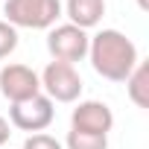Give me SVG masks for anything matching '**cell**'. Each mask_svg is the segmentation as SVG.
Returning a JSON list of instances; mask_svg holds the SVG:
<instances>
[{"label": "cell", "instance_id": "cell-2", "mask_svg": "<svg viewBox=\"0 0 149 149\" xmlns=\"http://www.w3.org/2000/svg\"><path fill=\"white\" fill-rule=\"evenodd\" d=\"M3 15L15 29H53L61 18V0H6Z\"/></svg>", "mask_w": 149, "mask_h": 149}, {"label": "cell", "instance_id": "cell-1", "mask_svg": "<svg viewBox=\"0 0 149 149\" xmlns=\"http://www.w3.org/2000/svg\"><path fill=\"white\" fill-rule=\"evenodd\" d=\"M88 61L108 82H126L129 73L137 67L140 56L134 41L120 29H100L88 41Z\"/></svg>", "mask_w": 149, "mask_h": 149}, {"label": "cell", "instance_id": "cell-11", "mask_svg": "<svg viewBox=\"0 0 149 149\" xmlns=\"http://www.w3.org/2000/svg\"><path fill=\"white\" fill-rule=\"evenodd\" d=\"M18 29L12 26V24H6V21H0V61L3 58H9L15 50H18Z\"/></svg>", "mask_w": 149, "mask_h": 149}, {"label": "cell", "instance_id": "cell-13", "mask_svg": "<svg viewBox=\"0 0 149 149\" xmlns=\"http://www.w3.org/2000/svg\"><path fill=\"white\" fill-rule=\"evenodd\" d=\"M9 137H12V126H9L6 117H0V149L9 143Z\"/></svg>", "mask_w": 149, "mask_h": 149}, {"label": "cell", "instance_id": "cell-14", "mask_svg": "<svg viewBox=\"0 0 149 149\" xmlns=\"http://www.w3.org/2000/svg\"><path fill=\"white\" fill-rule=\"evenodd\" d=\"M137 9L140 12H149V0H137Z\"/></svg>", "mask_w": 149, "mask_h": 149}, {"label": "cell", "instance_id": "cell-8", "mask_svg": "<svg viewBox=\"0 0 149 149\" xmlns=\"http://www.w3.org/2000/svg\"><path fill=\"white\" fill-rule=\"evenodd\" d=\"M61 15H67V24L88 32V29L100 26V21L105 15V0H67L61 6Z\"/></svg>", "mask_w": 149, "mask_h": 149}, {"label": "cell", "instance_id": "cell-6", "mask_svg": "<svg viewBox=\"0 0 149 149\" xmlns=\"http://www.w3.org/2000/svg\"><path fill=\"white\" fill-rule=\"evenodd\" d=\"M0 94H3V100H9V105L24 102L41 94V79L29 64H21V61L3 64L0 67Z\"/></svg>", "mask_w": 149, "mask_h": 149}, {"label": "cell", "instance_id": "cell-3", "mask_svg": "<svg viewBox=\"0 0 149 149\" xmlns=\"http://www.w3.org/2000/svg\"><path fill=\"white\" fill-rule=\"evenodd\" d=\"M41 94L50 97L53 102H76L82 97V76L76 64H64V61H50L41 73Z\"/></svg>", "mask_w": 149, "mask_h": 149}, {"label": "cell", "instance_id": "cell-9", "mask_svg": "<svg viewBox=\"0 0 149 149\" xmlns=\"http://www.w3.org/2000/svg\"><path fill=\"white\" fill-rule=\"evenodd\" d=\"M126 94L137 108H149V64L137 61V67L126 79Z\"/></svg>", "mask_w": 149, "mask_h": 149}, {"label": "cell", "instance_id": "cell-4", "mask_svg": "<svg viewBox=\"0 0 149 149\" xmlns=\"http://www.w3.org/2000/svg\"><path fill=\"white\" fill-rule=\"evenodd\" d=\"M88 41L91 35L73 24H56L53 29H47V53L53 56V61L76 64L88 58Z\"/></svg>", "mask_w": 149, "mask_h": 149}, {"label": "cell", "instance_id": "cell-7", "mask_svg": "<svg viewBox=\"0 0 149 149\" xmlns=\"http://www.w3.org/2000/svg\"><path fill=\"white\" fill-rule=\"evenodd\" d=\"M70 129L88 134H108L114 129V111L102 100H79L70 111Z\"/></svg>", "mask_w": 149, "mask_h": 149}, {"label": "cell", "instance_id": "cell-12", "mask_svg": "<svg viewBox=\"0 0 149 149\" xmlns=\"http://www.w3.org/2000/svg\"><path fill=\"white\" fill-rule=\"evenodd\" d=\"M24 149H64V146H61V140H56L53 134L38 132V134H29V137L24 140Z\"/></svg>", "mask_w": 149, "mask_h": 149}, {"label": "cell", "instance_id": "cell-5", "mask_svg": "<svg viewBox=\"0 0 149 149\" xmlns=\"http://www.w3.org/2000/svg\"><path fill=\"white\" fill-rule=\"evenodd\" d=\"M53 120H56V102L50 97H44V94L9 105V126H15L21 132L38 134V132L50 129Z\"/></svg>", "mask_w": 149, "mask_h": 149}, {"label": "cell", "instance_id": "cell-10", "mask_svg": "<svg viewBox=\"0 0 149 149\" xmlns=\"http://www.w3.org/2000/svg\"><path fill=\"white\" fill-rule=\"evenodd\" d=\"M64 149H108V134H88V132H67Z\"/></svg>", "mask_w": 149, "mask_h": 149}]
</instances>
